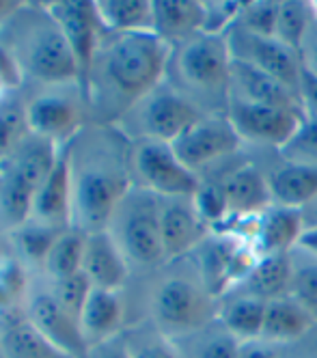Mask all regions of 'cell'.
Instances as JSON below:
<instances>
[{"instance_id":"cell-23","label":"cell","mask_w":317,"mask_h":358,"mask_svg":"<svg viewBox=\"0 0 317 358\" xmlns=\"http://www.w3.org/2000/svg\"><path fill=\"white\" fill-rule=\"evenodd\" d=\"M268 302L242 289H231L218 302V322L240 341L261 339L263 317Z\"/></svg>"},{"instance_id":"cell-41","label":"cell","mask_w":317,"mask_h":358,"mask_svg":"<svg viewBox=\"0 0 317 358\" xmlns=\"http://www.w3.org/2000/svg\"><path fill=\"white\" fill-rule=\"evenodd\" d=\"M127 348L132 358H179L175 343L167 335H162L160 330H155L153 335L141 337L136 343L127 341Z\"/></svg>"},{"instance_id":"cell-12","label":"cell","mask_w":317,"mask_h":358,"mask_svg":"<svg viewBox=\"0 0 317 358\" xmlns=\"http://www.w3.org/2000/svg\"><path fill=\"white\" fill-rule=\"evenodd\" d=\"M50 15L59 24L61 33L65 35L71 52L80 67V80L91 69V63L95 59L97 45L104 37V29L99 24L95 3L87 0H59V3L45 5Z\"/></svg>"},{"instance_id":"cell-14","label":"cell","mask_w":317,"mask_h":358,"mask_svg":"<svg viewBox=\"0 0 317 358\" xmlns=\"http://www.w3.org/2000/svg\"><path fill=\"white\" fill-rule=\"evenodd\" d=\"M160 234L169 262L195 252L209 236V227L197 214L192 196H160Z\"/></svg>"},{"instance_id":"cell-49","label":"cell","mask_w":317,"mask_h":358,"mask_svg":"<svg viewBox=\"0 0 317 358\" xmlns=\"http://www.w3.org/2000/svg\"><path fill=\"white\" fill-rule=\"evenodd\" d=\"M302 218H304V229L317 227V199L311 201L307 208H302Z\"/></svg>"},{"instance_id":"cell-17","label":"cell","mask_w":317,"mask_h":358,"mask_svg":"<svg viewBox=\"0 0 317 358\" xmlns=\"http://www.w3.org/2000/svg\"><path fill=\"white\" fill-rule=\"evenodd\" d=\"M33 218L52 229L71 222V147L59 151L55 169L37 190Z\"/></svg>"},{"instance_id":"cell-11","label":"cell","mask_w":317,"mask_h":358,"mask_svg":"<svg viewBox=\"0 0 317 358\" xmlns=\"http://www.w3.org/2000/svg\"><path fill=\"white\" fill-rule=\"evenodd\" d=\"M225 115L242 141L272 145L279 147L281 151L294 141L302 123L307 121V117L298 113L253 104V101H244L237 97H229V106Z\"/></svg>"},{"instance_id":"cell-26","label":"cell","mask_w":317,"mask_h":358,"mask_svg":"<svg viewBox=\"0 0 317 358\" xmlns=\"http://www.w3.org/2000/svg\"><path fill=\"white\" fill-rule=\"evenodd\" d=\"M289 285H292V257L289 255H263L244 278V283L237 285V289L270 302L289 296Z\"/></svg>"},{"instance_id":"cell-3","label":"cell","mask_w":317,"mask_h":358,"mask_svg":"<svg viewBox=\"0 0 317 358\" xmlns=\"http://www.w3.org/2000/svg\"><path fill=\"white\" fill-rule=\"evenodd\" d=\"M231 48L227 35L199 33L173 45L175 89L201 110L225 115L231 97Z\"/></svg>"},{"instance_id":"cell-33","label":"cell","mask_w":317,"mask_h":358,"mask_svg":"<svg viewBox=\"0 0 317 358\" xmlns=\"http://www.w3.org/2000/svg\"><path fill=\"white\" fill-rule=\"evenodd\" d=\"M0 337H3L7 358H67L48 345L29 322L11 324Z\"/></svg>"},{"instance_id":"cell-47","label":"cell","mask_w":317,"mask_h":358,"mask_svg":"<svg viewBox=\"0 0 317 358\" xmlns=\"http://www.w3.org/2000/svg\"><path fill=\"white\" fill-rule=\"evenodd\" d=\"M300 250L313 255V257H317V227H309L302 231L300 240H298V246Z\"/></svg>"},{"instance_id":"cell-28","label":"cell","mask_w":317,"mask_h":358,"mask_svg":"<svg viewBox=\"0 0 317 358\" xmlns=\"http://www.w3.org/2000/svg\"><path fill=\"white\" fill-rule=\"evenodd\" d=\"M173 343L179 352V358H235L242 345V341L235 339L218 322V317L201 330L175 339Z\"/></svg>"},{"instance_id":"cell-36","label":"cell","mask_w":317,"mask_h":358,"mask_svg":"<svg viewBox=\"0 0 317 358\" xmlns=\"http://www.w3.org/2000/svg\"><path fill=\"white\" fill-rule=\"evenodd\" d=\"M91 289H93L91 280L80 270V272H76V274H71L67 278L55 280V287H52L50 294L57 298V302L63 306L69 315H73L76 320H80V311H83V306H85Z\"/></svg>"},{"instance_id":"cell-7","label":"cell","mask_w":317,"mask_h":358,"mask_svg":"<svg viewBox=\"0 0 317 358\" xmlns=\"http://www.w3.org/2000/svg\"><path fill=\"white\" fill-rule=\"evenodd\" d=\"M203 115L205 113H201L175 87L160 85L147 97H143L134 108L127 110L117 123L127 125L123 130L136 136V141L173 143Z\"/></svg>"},{"instance_id":"cell-19","label":"cell","mask_w":317,"mask_h":358,"mask_svg":"<svg viewBox=\"0 0 317 358\" xmlns=\"http://www.w3.org/2000/svg\"><path fill=\"white\" fill-rule=\"evenodd\" d=\"M220 182L229 203V216H259L274 206L268 175L253 164L231 169Z\"/></svg>"},{"instance_id":"cell-22","label":"cell","mask_w":317,"mask_h":358,"mask_svg":"<svg viewBox=\"0 0 317 358\" xmlns=\"http://www.w3.org/2000/svg\"><path fill=\"white\" fill-rule=\"evenodd\" d=\"M121 320H123V304L119 294L93 287L78 322H80V330L87 345L95 348L117 337Z\"/></svg>"},{"instance_id":"cell-31","label":"cell","mask_w":317,"mask_h":358,"mask_svg":"<svg viewBox=\"0 0 317 358\" xmlns=\"http://www.w3.org/2000/svg\"><path fill=\"white\" fill-rule=\"evenodd\" d=\"M289 257H292V285H289V296L317 324V257L300 248H294L289 252Z\"/></svg>"},{"instance_id":"cell-2","label":"cell","mask_w":317,"mask_h":358,"mask_svg":"<svg viewBox=\"0 0 317 358\" xmlns=\"http://www.w3.org/2000/svg\"><path fill=\"white\" fill-rule=\"evenodd\" d=\"M0 41L20 65L22 73L48 85H69L80 80V67L59 24L45 7H20L5 27Z\"/></svg>"},{"instance_id":"cell-43","label":"cell","mask_w":317,"mask_h":358,"mask_svg":"<svg viewBox=\"0 0 317 358\" xmlns=\"http://www.w3.org/2000/svg\"><path fill=\"white\" fill-rule=\"evenodd\" d=\"M300 61H302V67H307L311 73L317 76V17L313 20L311 29L302 41V48H300Z\"/></svg>"},{"instance_id":"cell-30","label":"cell","mask_w":317,"mask_h":358,"mask_svg":"<svg viewBox=\"0 0 317 358\" xmlns=\"http://www.w3.org/2000/svg\"><path fill=\"white\" fill-rule=\"evenodd\" d=\"M85 240L87 236L83 231H78V229H71V231H63L57 236L55 244H52L48 257L43 262L52 278L61 280L83 270Z\"/></svg>"},{"instance_id":"cell-24","label":"cell","mask_w":317,"mask_h":358,"mask_svg":"<svg viewBox=\"0 0 317 358\" xmlns=\"http://www.w3.org/2000/svg\"><path fill=\"white\" fill-rule=\"evenodd\" d=\"M315 326V320L292 298L283 296L270 300L266 306V317H263L261 341L270 345H287L307 337V332Z\"/></svg>"},{"instance_id":"cell-18","label":"cell","mask_w":317,"mask_h":358,"mask_svg":"<svg viewBox=\"0 0 317 358\" xmlns=\"http://www.w3.org/2000/svg\"><path fill=\"white\" fill-rule=\"evenodd\" d=\"M83 272L93 287L108 292H119L127 280V259L108 229L87 236Z\"/></svg>"},{"instance_id":"cell-4","label":"cell","mask_w":317,"mask_h":358,"mask_svg":"<svg viewBox=\"0 0 317 358\" xmlns=\"http://www.w3.org/2000/svg\"><path fill=\"white\" fill-rule=\"evenodd\" d=\"M129 190L127 171L106 149L93 151L80 166L71 162V224L85 236L108 229Z\"/></svg>"},{"instance_id":"cell-51","label":"cell","mask_w":317,"mask_h":358,"mask_svg":"<svg viewBox=\"0 0 317 358\" xmlns=\"http://www.w3.org/2000/svg\"><path fill=\"white\" fill-rule=\"evenodd\" d=\"M0 358H7L5 356V348H3V337H0Z\"/></svg>"},{"instance_id":"cell-8","label":"cell","mask_w":317,"mask_h":358,"mask_svg":"<svg viewBox=\"0 0 317 358\" xmlns=\"http://www.w3.org/2000/svg\"><path fill=\"white\" fill-rule=\"evenodd\" d=\"M129 166L141 188L162 199L195 196L201 184V175L183 166L171 143L162 141H136L129 153Z\"/></svg>"},{"instance_id":"cell-34","label":"cell","mask_w":317,"mask_h":358,"mask_svg":"<svg viewBox=\"0 0 317 358\" xmlns=\"http://www.w3.org/2000/svg\"><path fill=\"white\" fill-rule=\"evenodd\" d=\"M192 203L201 220L209 227V231L229 218V203L220 179H201Z\"/></svg>"},{"instance_id":"cell-38","label":"cell","mask_w":317,"mask_h":358,"mask_svg":"<svg viewBox=\"0 0 317 358\" xmlns=\"http://www.w3.org/2000/svg\"><path fill=\"white\" fill-rule=\"evenodd\" d=\"M240 0H214V3H205V27L203 33L209 35H227L240 17L242 11Z\"/></svg>"},{"instance_id":"cell-15","label":"cell","mask_w":317,"mask_h":358,"mask_svg":"<svg viewBox=\"0 0 317 358\" xmlns=\"http://www.w3.org/2000/svg\"><path fill=\"white\" fill-rule=\"evenodd\" d=\"M26 127L29 134L50 143L69 141L83 130V108L71 95L41 93L26 106Z\"/></svg>"},{"instance_id":"cell-45","label":"cell","mask_w":317,"mask_h":358,"mask_svg":"<svg viewBox=\"0 0 317 358\" xmlns=\"http://www.w3.org/2000/svg\"><path fill=\"white\" fill-rule=\"evenodd\" d=\"M93 358H132V356H129L127 341L117 335L111 341H104V343L95 345Z\"/></svg>"},{"instance_id":"cell-48","label":"cell","mask_w":317,"mask_h":358,"mask_svg":"<svg viewBox=\"0 0 317 358\" xmlns=\"http://www.w3.org/2000/svg\"><path fill=\"white\" fill-rule=\"evenodd\" d=\"M20 7H22L20 3H11V0H0V29L5 27V22H7L11 15L17 13Z\"/></svg>"},{"instance_id":"cell-13","label":"cell","mask_w":317,"mask_h":358,"mask_svg":"<svg viewBox=\"0 0 317 358\" xmlns=\"http://www.w3.org/2000/svg\"><path fill=\"white\" fill-rule=\"evenodd\" d=\"M26 322L39 332V337L48 345H52L67 358H78L89 352V345L80 330V322L69 315L50 292H41L31 298L29 320Z\"/></svg>"},{"instance_id":"cell-9","label":"cell","mask_w":317,"mask_h":358,"mask_svg":"<svg viewBox=\"0 0 317 358\" xmlns=\"http://www.w3.org/2000/svg\"><path fill=\"white\" fill-rule=\"evenodd\" d=\"M242 138L227 115H203L177 141L171 143L175 156L183 166L201 175L207 166L229 158L242 147Z\"/></svg>"},{"instance_id":"cell-39","label":"cell","mask_w":317,"mask_h":358,"mask_svg":"<svg viewBox=\"0 0 317 358\" xmlns=\"http://www.w3.org/2000/svg\"><path fill=\"white\" fill-rule=\"evenodd\" d=\"M26 113L17 106H0V158H7L9 153L24 141Z\"/></svg>"},{"instance_id":"cell-29","label":"cell","mask_w":317,"mask_h":358,"mask_svg":"<svg viewBox=\"0 0 317 358\" xmlns=\"http://www.w3.org/2000/svg\"><path fill=\"white\" fill-rule=\"evenodd\" d=\"M35 190L7 166L0 173V212L13 227H24L33 218Z\"/></svg>"},{"instance_id":"cell-50","label":"cell","mask_w":317,"mask_h":358,"mask_svg":"<svg viewBox=\"0 0 317 358\" xmlns=\"http://www.w3.org/2000/svg\"><path fill=\"white\" fill-rule=\"evenodd\" d=\"M15 294L3 283V280H0V311H5V309H9V306L15 302Z\"/></svg>"},{"instance_id":"cell-27","label":"cell","mask_w":317,"mask_h":358,"mask_svg":"<svg viewBox=\"0 0 317 358\" xmlns=\"http://www.w3.org/2000/svg\"><path fill=\"white\" fill-rule=\"evenodd\" d=\"M95 11L106 33L153 31L151 0H99Z\"/></svg>"},{"instance_id":"cell-16","label":"cell","mask_w":317,"mask_h":358,"mask_svg":"<svg viewBox=\"0 0 317 358\" xmlns=\"http://www.w3.org/2000/svg\"><path fill=\"white\" fill-rule=\"evenodd\" d=\"M231 97L253 101V104L261 106L292 110L307 117L298 95H294L266 71L240 59H231Z\"/></svg>"},{"instance_id":"cell-52","label":"cell","mask_w":317,"mask_h":358,"mask_svg":"<svg viewBox=\"0 0 317 358\" xmlns=\"http://www.w3.org/2000/svg\"><path fill=\"white\" fill-rule=\"evenodd\" d=\"M5 89H7V85H5L3 80H0V95H3V91H5Z\"/></svg>"},{"instance_id":"cell-10","label":"cell","mask_w":317,"mask_h":358,"mask_svg":"<svg viewBox=\"0 0 317 358\" xmlns=\"http://www.w3.org/2000/svg\"><path fill=\"white\" fill-rule=\"evenodd\" d=\"M227 39L233 59H240L259 67L261 71H266L274 80H279L283 87H287L294 95L300 97V73H302L300 52L287 48L276 37L253 35L237 27H233L227 33Z\"/></svg>"},{"instance_id":"cell-44","label":"cell","mask_w":317,"mask_h":358,"mask_svg":"<svg viewBox=\"0 0 317 358\" xmlns=\"http://www.w3.org/2000/svg\"><path fill=\"white\" fill-rule=\"evenodd\" d=\"M0 80L7 87H17L22 83V69L3 43H0Z\"/></svg>"},{"instance_id":"cell-1","label":"cell","mask_w":317,"mask_h":358,"mask_svg":"<svg viewBox=\"0 0 317 358\" xmlns=\"http://www.w3.org/2000/svg\"><path fill=\"white\" fill-rule=\"evenodd\" d=\"M173 45L153 31L104 33L83 87L101 121H119L162 85Z\"/></svg>"},{"instance_id":"cell-5","label":"cell","mask_w":317,"mask_h":358,"mask_svg":"<svg viewBox=\"0 0 317 358\" xmlns=\"http://www.w3.org/2000/svg\"><path fill=\"white\" fill-rule=\"evenodd\" d=\"M218 302L220 300L205 287L199 272H177L157 283L151 298V311L157 330L175 341L214 322Z\"/></svg>"},{"instance_id":"cell-37","label":"cell","mask_w":317,"mask_h":358,"mask_svg":"<svg viewBox=\"0 0 317 358\" xmlns=\"http://www.w3.org/2000/svg\"><path fill=\"white\" fill-rule=\"evenodd\" d=\"M57 229H52V227H45L41 222H26L22 229H20V234H17V244L22 248V252L26 255L29 259L33 262H45L48 257V252L52 248V244H55L57 240Z\"/></svg>"},{"instance_id":"cell-32","label":"cell","mask_w":317,"mask_h":358,"mask_svg":"<svg viewBox=\"0 0 317 358\" xmlns=\"http://www.w3.org/2000/svg\"><path fill=\"white\" fill-rule=\"evenodd\" d=\"M315 20L313 3H302V0H281L276 33L274 37L285 43L287 48L300 52L302 41Z\"/></svg>"},{"instance_id":"cell-20","label":"cell","mask_w":317,"mask_h":358,"mask_svg":"<svg viewBox=\"0 0 317 358\" xmlns=\"http://www.w3.org/2000/svg\"><path fill=\"white\" fill-rule=\"evenodd\" d=\"M302 231V210L274 203L266 212L259 214V227L253 246L259 252V257H263V255H289L298 246Z\"/></svg>"},{"instance_id":"cell-25","label":"cell","mask_w":317,"mask_h":358,"mask_svg":"<svg viewBox=\"0 0 317 358\" xmlns=\"http://www.w3.org/2000/svg\"><path fill=\"white\" fill-rule=\"evenodd\" d=\"M276 206L302 210L317 199V164L285 162L268 175Z\"/></svg>"},{"instance_id":"cell-21","label":"cell","mask_w":317,"mask_h":358,"mask_svg":"<svg viewBox=\"0 0 317 358\" xmlns=\"http://www.w3.org/2000/svg\"><path fill=\"white\" fill-rule=\"evenodd\" d=\"M205 27V3L201 0H153V33L171 45L186 41Z\"/></svg>"},{"instance_id":"cell-6","label":"cell","mask_w":317,"mask_h":358,"mask_svg":"<svg viewBox=\"0 0 317 358\" xmlns=\"http://www.w3.org/2000/svg\"><path fill=\"white\" fill-rule=\"evenodd\" d=\"M117 231H111L123 250L127 262L141 266H155L167 262L162 234H160V196L145 190L132 188L113 216Z\"/></svg>"},{"instance_id":"cell-40","label":"cell","mask_w":317,"mask_h":358,"mask_svg":"<svg viewBox=\"0 0 317 358\" xmlns=\"http://www.w3.org/2000/svg\"><path fill=\"white\" fill-rule=\"evenodd\" d=\"M281 153L287 158V162L317 164V119H307L294 141Z\"/></svg>"},{"instance_id":"cell-42","label":"cell","mask_w":317,"mask_h":358,"mask_svg":"<svg viewBox=\"0 0 317 358\" xmlns=\"http://www.w3.org/2000/svg\"><path fill=\"white\" fill-rule=\"evenodd\" d=\"M300 99L307 119H317V76L307 67L300 73Z\"/></svg>"},{"instance_id":"cell-35","label":"cell","mask_w":317,"mask_h":358,"mask_svg":"<svg viewBox=\"0 0 317 358\" xmlns=\"http://www.w3.org/2000/svg\"><path fill=\"white\" fill-rule=\"evenodd\" d=\"M279 9H281L279 0H251V3L242 5V11L235 27L253 35L274 37Z\"/></svg>"},{"instance_id":"cell-46","label":"cell","mask_w":317,"mask_h":358,"mask_svg":"<svg viewBox=\"0 0 317 358\" xmlns=\"http://www.w3.org/2000/svg\"><path fill=\"white\" fill-rule=\"evenodd\" d=\"M235 358H279V354L274 352V345L255 339V341H242Z\"/></svg>"}]
</instances>
